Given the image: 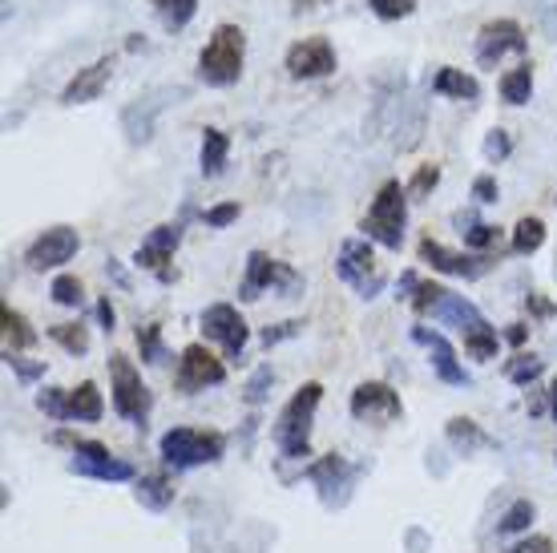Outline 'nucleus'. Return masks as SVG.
Here are the masks:
<instances>
[{
  "mask_svg": "<svg viewBox=\"0 0 557 553\" xmlns=\"http://www.w3.org/2000/svg\"><path fill=\"white\" fill-rule=\"evenodd\" d=\"M70 469L77 477H89V481H106V484H122V481H134V465L122 457H113L110 444L101 441H82V437H73V460Z\"/></svg>",
  "mask_w": 557,
  "mask_h": 553,
  "instance_id": "nucleus-10",
  "label": "nucleus"
},
{
  "mask_svg": "<svg viewBox=\"0 0 557 553\" xmlns=\"http://www.w3.org/2000/svg\"><path fill=\"white\" fill-rule=\"evenodd\" d=\"M182 243V222H162V226H153L150 238L138 247V255H134V267H141V271H150V275H158V283H170L174 279V250H178Z\"/></svg>",
  "mask_w": 557,
  "mask_h": 553,
  "instance_id": "nucleus-14",
  "label": "nucleus"
},
{
  "mask_svg": "<svg viewBox=\"0 0 557 553\" xmlns=\"http://www.w3.org/2000/svg\"><path fill=\"white\" fill-rule=\"evenodd\" d=\"M453 222H457L465 247H473L476 255H488V250L497 247V238H502V231H497V226H488V222H481L473 210H457Z\"/></svg>",
  "mask_w": 557,
  "mask_h": 553,
  "instance_id": "nucleus-23",
  "label": "nucleus"
},
{
  "mask_svg": "<svg viewBox=\"0 0 557 553\" xmlns=\"http://www.w3.org/2000/svg\"><path fill=\"white\" fill-rule=\"evenodd\" d=\"M525 307H530V311H533L537 319H549V316H554V304H549V299H542L537 291H530V299H525Z\"/></svg>",
  "mask_w": 557,
  "mask_h": 553,
  "instance_id": "nucleus-49",
  "label": "nucleus"
},
{
  "mask_svg": "<svg viewBox=\"0 0 557 553\" xmlns=\"http://www.w3.org/2000/svg\"><path fill=\"white\" fill-rule=\"evenodd\" d=\"M243 61H247V33L238 25H219L207 49L198 53V77L207 85H235L243 77Z\"/></svg>",
  "mask_w": 557,
  "mask_h": 553,
  "instance_id": "nucleus-3",
  "label": "nucleus"
},
{
  "mask_svg": "<svg viewBox=\"0 0 557 553\" xmlns=\"http://www.w3.org/2000/svg\"><path fill=\"white\" fill-rule=\"evenodd\" d=\"M533 517H537V505L530 497H517L509 509L502 513V521H497V538H517V533H525L533 526Z\"/></svg>",
  "mask_w": 557,
  "mask_h": 553,
  "instance_id": "nucleus-31",
  "label": "nucleus"
},
{
  "mask_svg": "<svg viewBox=\"0 0 557 553\" xmlns=\"http://www.w3.org/2000/svg\"><path fill=\"white\" fill-rule=\"evenodd\" d=\"M509 150H513V138H509L505 130H488V138H485V162H488V167L505 162V158H509Z\"/></svg>",
  "mask_w": 557,
  "mask_h": 553,
  "instance_id": "nucleus-42",
  "label": "nucleus"
},
{
  "mask_svg": "<svg viewBox=\"0 0 557 553\" xmlns=\"http://www.w3.org/2000/svg\"><path fill=\"white\" fill-rule=\"evenodd\" d=\"M368 4H372V13L380 21H400V16L417 13V0H368Z\"/></svg>",
  "mask_w": 557,
  "mask_h": 553,
  "instance_id": "nucleus-41",
  "label": "nucleus"
},
{
  "mask_svg": "<svg viewBox=\"0 0 557 553\" xmlns=\"http://www.w3.org/2000/svg\"><path fill=\"white\" fill-rule=\"evenodd\" d=\"M554 352H557V340H554Z\"/></svg>",
  "mask_w": 557,
  "mask_h": 553,
  "instance_id": "nucleus-53",
  "label": "nucleus"
},
{
  "mask_svg": "<svg viewBox=\"0 0 557 553\" xmlns=\"http://www.w3.org/2000/svg\"><path fill=\"white\" fill-rule=\"evenodd\" d=\"M223 453H226V437L214 429H186V425H178V429L162 432V441H158V457L174 472L214 465V460H223Z\"/></svg>",
  "mask_w": 557,
  "mask_h": 553,
  "instance_id": "nucleus-2",
  "label": "nucleus"
},
{
  "mask_svg": "<svg viewBox=\"0 0 557 553\" xmlns=\"http://www.w3.org/2000/svg\"><path fill=\"white\" fill-rule=\"evenodd\" d=\"M226 153H231V138H226L223 130L207 125V130H202V150H198V162H202V174H207V179H219V174H223Z\"/></svg>",
  "mask_w": 557,
  "mask_h": 553,
  "instance_id": "nucleus-27",
  "label": "nucleus"
},
{
  "mask_svg": "<svg viewBox=\"0 0 557 553\" xmlns=\"http://www.w3.org/2000/svg\"><path fill=\"white\" fill-rule=\"evenodd\" d=\"M420 263H429L432 271L441 275H457V279H481L493 267L488 255H460V250H448L445 243L436 238H420Z\"/></svg>",
  "mask_w": 557,
  "mask_h": 553,
  "instance_id": "nucleus-17",
  "label": "nucleus"
},
{
  "mask_svg": "<svg viewBox=\"0 0 557 553\" xmlns=\"http://www.w3.org/2000/svg\"><path fill=\"white\" fill-rule=\"evenodd\" d=\"M445 437L460 457H473V453H481V448H497V441H493L476 420H469V416H453V420L445 425Z\"/></svg>",
  "mask_w": 557,
  "mask_h": 553,
  "instance_id": "nucleus-21",
  "label": "nucleus"
},
{
  "mask_svg": "<svg viewBox=\"0 0 557 553\" xmlns=\"http://www.w3.org/2000/svg\"><path fill=\"white\" fill-rule=\"evenodd\" d=\"M502 340H505V344L521 347V344H525V340H530V328H525V323H509V328H505Z\"/></svg>",
  "mask_w": 557,
  "mask_h": 553,
  "instance_id": "nucleus-50",
  "label": "nucleus"
},
{
  "mask_svg": "<svg viewBox=\"0 0 557 553\" xmlns=\"http://www.w3.org/2000/svg\"><path fill=\"white\" fill-rule=\"evenodd\" d=\"M405 226H408V186L388 179L376 191L368 214H363V231H368V238H376L380 247L400 250V243H405Z\"/></svg>",
  "mask_w": 557,
  "mask_h": 553,
  "instance_id": "nucleus-4",
  "label": "nucleus"
},
{
  "mask_svg": "<svg viewBox=\"0 0 557 553\" xmlns=\"http://www.w3.org/2000/svg\"><path fill=\"white\" fill-rule=\"evenodd\" d=\"M153 9H158V16H162V25H166L170 33H178V28H186L195 21L198 0H153Z\"/></svg>",
  "mask_w": 557,
  "mask_h": 553,
  "instance_id": "nucleus-33",
  "label": "nucleus"
},
{
  "mask_svg": "<svg viewBox=\"0 0 557 553\" xmlns=\"http://www.w3.org/2000/svg\"><path fill=\"white\" fill-rule=\"evenodd\" d=\"M170 97H186V89H182V85H174V89H158V94H150V97H138V101L122 113V125H126V134H129V142H134V146L150 138L153 118L166 110Z\"/></svg>",
  "mask_w": 557,
  "mask_h": 553,
  "instance_id": "nucleus-19",
  "label": "nucleus"
},
{
  "mask_svg": "<svg viewBox=\"0 0 557 553\" xmlns=\"http://www.w3.org/2000/svg\"><path fill=\"white\" fill-rule=\"evenodd\" d=\"M101 416H106V401H101V388L94 380H82L77 388H70V420L94 425Z\"/></svg>",
  "mask_w": 557,
  "mask_h": 553,
  "instance_id": "nucleus-25",
  "label": "nucleus"
},
{
  "mask_svg": "<svg viewBox=\"0 0 557 553\" xmlns=\"http://www.w3.org/2000/svg\"><path fill=\"white\" fill-rule=\"evenodd\" d=\"M283 65H287V73H292L295 82H315V77L335 73V49L327 37H304V41H295L287 49Z\"/></svg>",
  "mask_w": 557,
  "mask_h": 553,
  "instance_id": "nucleus-16",
  "label": "nucleus"
},
{
  "mask_svg": "<svg viewBox=\"0 0 557 553\" xmlns=\"http://www.w3.org/2000/svg\"><path fill=\"white\" fill-rule=\"evenodd\" d=\"M412 340H417L420 347H429V356H432V372L441 376V384L448 388H469L473 384V376L465 372V364L457 360V347L448 344L441 332H429V328H412Z\"/></svg>",
  "mask_w": 557,
  "mask_h": 553,
  "instance_id": "nucleus-18",
  "label": "nucleus"
},
{
  "mask_svg": "<svg viewBox=\"0 0 557 553\" xmlns=\"http://www.w3.org/2000/svg\"><path fill=\"white\" fill-rule=\"evenodd\" d=\"M98 323L106 328V332H113V328H117V311H113V304L106 299V295L98 299Z\"/></svg>",
  "mask_w": 557,
  "mask_h": 553,
  "instance_id": "nucleus-48",
  "label": "nucleus"
},
{
  "mask_svg": "<svg viewBox=\"0 0 557 553\" xmlns=\"http://www.w3.org/2000/svg\"><path fill=\"white\" fill-rule=\"evenodd\" d=\"M497 89H502L505 106H525V101L533 97V65L530 61H521L517 70L505 73L502 82H497Z\"/></svg>",
  "mask_w": 557,
  "mask_h": 553,
  "instance_id": "nucleus-29",
  "label": "nucleus"
},
{
  "mask_svg": "<svg viewBox=\"0 0 557 553\" xmlns=\"http://www.w3.org/2000/svg\"><path fill=\"white\" fill-rule=\"evenodd\" d=\"M360 477V469L356 465H348V457H339V453H327V457L311 460L307 465V481L320 489V501L327 505V509H335V505H344V493L351 489V481Z\"/></svg>",
  "mask_w": 557,
  "mask_h": 553,
  "instance_id": "nucleus-15",
  "label": "nucleus"
},
{
  "mask_svg": "<svg viewBox=\"0 0 557 553\" xmlns=\"http://www.w3.org/2000/svg\"><path fill=\"white\" fill-rule=\"evenodd\" d=\"M505 553H554V541L545 538V533H533V538L517 541L513 550H505Z\"/></svg>",
  "mask_w": 557,
  "mask_h": 553,
  "instance_id": "nucleus-47",
  "label": "nucleus"
},
{
  "mask_svg": "<svg viewBox=\"0 0 557 553\" xmlns=\"http://www.w3.org/2000/svg\"><path fill=\"white\" fill-rule=\"evenodd\" d=\"M299 332H304V323H299V319H287V323H275V328H267V332H263V344L275 347V344H283V340L299 335Z\"/></svg>",
  "mask_w": 557,
  "mask_h": 553,
  "instance_id": "nucleus-45",
  "label": "nucleus"
},
{
  "mask_svg": "<svg viewBox=\"0 0 557 553\" xmlns=\"http://www.w3.org/2000/svg\"><path fill=\"white\" fill-rule=\"evenodd\" d=\"M348 413L360 420V425H372V429H388L396 420H405V401H400V392L384 380H363L356 384L348 401Z\"/></svg>",
  "mask_w": 557,
  "mask_h": 553,
  "instance_id": "nucleus-8",
  "label": "nucleus"
},
{
  "mask_svg": "<svg viewBox=\"0 0 557 553\" xmlns=\"http://www.w3.org/2000/svg\"><path fill=\"white\" fill-rule=\"evenodd\" d=\"M275 384V372H271V364H263V368H255V376L247 380V388H243V401L247 404H263L267 401V388Z\"/></svg>",
  "mask_w": 557,
  "mask_h": 553,
  "instance_id": "nucleus-40",
  "label": "nucleus"
},
{
  "mask_svg": "<svg viewBox=\"0 0 557 553\" xmlns=\"http://www.w3.org/2000/svg\"><path fill=\"white\" fill-rule=\"evenodd\" d=\"M432 94L457 97V101H476V97H481V85H476V77H469L465 70L445 65V70H436V77H432Z\"/></svg>",
  "mask_w": 557,
  "mask_h": 553,
  "instance_id": "nucleus-26",
  "label": "nucleus"
},
{
  "mask_svg": "<svg viewBox=\"0 0 557 553\" xmlns=\"http://www.w3.org/2000/svg\"><path fill=\"white\" fill-rule=\"evenodd\" d=\"M4 364L16 372V380H25V384H33V380H41L45 376V360H21V356H13V352H4Z\"/></svg>",
  "mask_w": 557,
  "mask_h": 553,
  "instance_id": "nucleus-43",
  "label": "nucleus"
},
{
  "mask_svg": "<svg viewBox=\"0 0 557 553\" xmlns=\"http://www.w3.org/2000/svg\"><path fill=\"white\" fill-rule=\"evenodd\" d=\"M545 396H549V416H554V425H557V376L549 380V392H545Z\"/></svg>",
  "mask_w": 557,
  "mask_h": 553,
  "instance_id": "nucleus-52",
  "label": "nucleus"
},
{
  "mask_svg": "<svg viewBox=\"0 0 557 553\" xmlns=\"http://www.w3.org/2000/svg\"><path fill=\"white\" fill-rule=\"evenodd\" d=\"M37 408L53 420H70V388H45L37 396Z\"/></svg>",
  "mask_w": 557,
  "mask_h": 553,
  "instance_id": "nucleus-37",
  "label": "nucleus"
},
{
  "mask_svg": "<svg viewBox=\"0 0 557 553\" xmlns=\"http://www.w3.org/2000/svg\"><path fill=\"white\" fill-rule=\"evenodd\" d=\"M436 182H441V167H436V162L417 167V174L408 179V198H429V194L436 191Z\"/></svg>",
  "mask_w": 557,
  "mask_h": 553,
  "instance_id": "nucleus-39",
  "label": "nucleus"
},
{
  "mask_svg": "<svg viewBox=\"0 0 557 553\" xmlns=\"http://www.w3.org/2000/svg\"><path fill=\"white\" fill-rule=\"evenodd\" d=\"M545 372V360H537V356H513V360L505 364V380L517 388H530L533 380H542Z\"/></svg>",
  "mask_w": 557,
  "mask_h": 553,
  "instance_id": "nucleus-36",
  "label": "nucleus"
},
{
  "mask_svg": "<svg viewBox=\"0 0 557 553\" xmlns=\"http://www.w3.org/2000/svg\"><path fill=\"white\" fill-rule=\"evenodd\" d=\"M138 352L141 364H166V344H162V323H141L138 328Z\"/></svg>",
  "mask_w": 557,
  "mask_h": 553,
  "instance_id": "nucleus-34",
  "label": "nucleus"
},
{
  "mask_svg": "<svg viewBox=\"0 0 557 553\" xmlns=\"http://www.w3.org/2000/svg\"><path fill=\"white\" fill-rule=\"evenodd\" d=\"M134 497H138L141 509H153L162 513L174 505V481H170V472H146L138 481V489H134Z\"/></svg>",
  "mask_w": 557,
  "mask_h": 553,
  "instance_id": "nucleus-24",
  "label": "nucleus"
},
{
  "mask_svg": "<svg viewBox=\"0 0 557 553\" xmlns=\"http://www.w3.org/2000/svg\"><path fill=\"white\" fill-rule=\"evenodd\" d=\"M113 77V61L110 57H98L94 65H85V70L73 73V82L61 89V106H85V101H98L101 89L110 85Z\"/></svg>",
  "mask_w": 557,
  "mask_h": 553,
  "instance_id": "nucleus-20",
  "label": "nucleus"
},
{
  "mask_svg": "<svg viewBox=\"0 0 557 553\" xmlns=\"http://www.w3.org/2000/svg\"><path fill=\"white\" fill-rule=\"evenodd\" d=\"M202 332H207V340L223 347L226 360H238L247 352V340H251V328H247V319L238 316L235 304H210L202 311Z\"/></svg>",
  "mask_w": 557,
  "mask_h": 553,
  "instance_id": "nucleus-11",
  "label": "nucleus"
},
{
  "mask_svg": "<svg viewBox=\"0 0 557 553\" xmlns=\"http://www.w3.org/2000/svg\"><path fill=\"white\" fill-rule=\"evenodd\" d=\"M304 287V279L295 267H287L283 259H271L267 250H251L247 255V275L238 283V299H263V291H283L287 299H292L295 291Z\"/></svg>",
  "mask_w": 557,
  "mask_h": 553,
  "instance_id": "nucleus-7",
  "label": "nucleus"
},
{
  "mask_svg": "<svg viewBox=\"0 0 557 553\" xmlns=\"http://www.w3.org/2000/svg\"><path fill=\"white\" fill-rule=\"evenodd\" d=\"M110 392H113V413L122 416V420H129V425L146 429V420L153 413V396L150 388H146V380H141V372L134 368V360L122 356V352L110 356Z\"/></svg>",
  "mask_w": 557,
  "mask_h": 553,
  "instance_id": "nucleus-5",
  "label": "nucleus"
},
{
  "mask_svg": "<svg viewBox=\"0 0 557 553\" xmlns=\"http://www.w3.org/2000/svg\"><path fill=\"white\" fill-rule=\"evenodd\" d=\"M0 323H4V352H25L37 344V332L28 328V319L21 311H13L9 304H0Z\"/></svg>",
  "mask_w": 557,
  "mask_h": 553,
  "instance_id": "nucleus-28",
  "label": "nucleus"
},
{
  "mask_svg": "<svg viewBox=\"0 0 557 553\" xmlns=\"http://www.w3.org/2000/svg\"><path fill=\"white\" fill-rule=\"evenodd\" d=\"M320 4H332V0H292L295 13H304V9H320Z\"/></svg>",
  "mask_w": 557,
  "mask_h": 553,
  "instance_id": "nucleus-51",
  "label": "nucleus"
},
{
  "mask_svg": "<svg viewBox=\"0 0 557 553\" xmlns=\"http://www.w3.org/2000/svg\"><path fill=\"white\" fill-rule=\"evenodd\" d=\"M497 347H502V335H497V328H493L488 319H481L476 328L465 332V352H469L473 360H481V364L493 360V356H497Z\"/></svg>",
  "mask_w": 557,
  "mask_h": 553,
  "instance_id": "nucleus-30",
  "label": "nucleus"
},
{
  "mask_svg": "<svg viewBox=\"0 0 557 553\" xmlns=\"http://www.w3.org/2000/svg\"><path fill=\"white\" fill-rule=\"evenodd\" d=\"M49 340L65 347L70 356H85V352H89V332H85V323H57V328H49Z\"/></svg>",
  "mask_w": 557,
  "mask_h": 553,
  "instance_id": "nucleus-35",
  "label": "nucleus"
},
{
  "mask_svg": "<svg viewBox=\"0 0 557 553\" xmlns=\"http://www.w3.org/2000/svg\"><path fill=\"white\" fill-rule=\"evenodd\" d=\"M77 247H82V235H77L73 226H65V222H57V226L41 231V235L28 243L25 263L33 267V271H53V267L70 263L73 255H77Z\"/></svg>",
  "mask_w": 557,
  "mask_h": 553,
  "instance_id": "nucleus-12",
  "label": "nucleus"
},
{
  "mask_svg": "<svg viewBox=\"0 0 557 553\" xmlns=\"http://www.w3.org/2000/svg\"><path fill=\"white\" fill-rule=\"evenodd\" d=\"M235 219H238V202H219V207H210L207 214H202V222H207V226H214V231L231 226Z\"/></svg>",
  "mask_w": 557,
  "mask_h": 553,
  "instance_id": "nucleus-44",
  "label": "nucleus"
},
{
  "mask_svg": "<svg viewBox=\"0 0 557 553\" xmlns=\"http://www.w3.org/2000/svg\"><path fill=\"white\" fill-rule=\"evenodd\" d=\"M530 49V37H525V28L502 16V21H488L481 33H476V65L481 70H493L505 53H525Z\"/></svg>",
  "mask_w": 557,
  "mask_h": 553,
  "instance_id": "nucleus-13",
  "label": "nucleus"
},
{
  "mask_svg": "<svg viewBox=\"0 0 557 553\" xmlns=\"http://www.w3.org/2000/svg\"><path fill=\"white\" fill-rule=\"evenodd\" d=\"M335 275L344 279L360 299H376L380 291H384V283H388L376 263L372 238H344L339 259H335Z\"/></svg>",
  "mask_w": 557,
  "mask_h": 553,
  "instance_id": "nucleus-6",
  "label": "nucleus"
},
{
  "mask_svg": "<svg viewBox=\"0 0 557 553\" xmlns=\"http://www.w3.org/2000/svg\"><path fill=\"white\" fill-rule=\"evenodd\" d=\"M226 384V364L210 352L207 344H186L178 356V372H174V388L182 396H195L207 388Z\"/></svg>",
  "mask_w": 557,
  "mask_h": 553,
  "instance_id": "nucleus-9",
  "label": "nucleus"
},
{
  "mask_svg": "<svg viewBox=\"0 0 557 553\" xmlns=\"http://www.w3.org/2000/svg\"><path fill=\"white\" fill-rule=\"evenodd\" d=\"M49 295H53V304H61V307H77L82 304L85 287H82V279L77 275H57L53 287H49Z\"/></svg>",
  "mask_w": 557,
  "mask_h": 553,
  "instance_id": "nucleus-38",
  "label": "nucleus"
},
{
  "mask_svg": "<svg viewBox=\"0 0 557 553\" xmlns=\"http://www.w3.org/2000/svg\"><path fill=\"white\" fill-rule=\"evenodd\" d=\"M497 179H493V174H476L473 179V198L476 202H481V207H488V202H497Z\"/></svg>",
  "mask_w": 557,
  "mask_h": 553,
  "instance_id": "nucleus-46",
  "label": "nucleus"
},
{
  "mask_svg": "<svg viewBox=\"0 0 557 553\" xmlns=\"http://www.w3.org/2000/svg\"><path fill=\"white\" fill-rule=\"evenodd\" d=\"M323 401L320 380H307L304 388H295L292 401L278 408L275 416V444L287 460L311 457V425H315V408Z\"/></svg>",
  "mask_w": 557,
  "mask_h": 553,
  "instance_id": "nucleus-1",
  "label": "nucleus"
},
{
  "mask_svg": "<svg viewBox=\"0 0 557 553\" xmlns=\"http://www.w3.org/2000/svg\"><path fill=\"white\" fill-rule=\"evenodd\" d=\"M432 319H441V323H448V328H457L460 335L469 332V328H476L481 323V311H476L473 299H465V295H457V291H448L445 299L436 304V311H432Z\"/></svg>",
  "mask_w": 557,
  "mask_h": 553,
  "instance_id": "nucleus-22",
  "label": "nucleus"
},
{
  "mask_svg": "<svg viewBox=\"0 0 557 553\" xmlns=\"http://www.w3.org/2000/svg\"><path fill=\"white\" fill-rule=\"evenodd\" d=\"M545 243V222L537 214H525V219H517L513 226V255H537Z\"/></svg>",
  "mask_w": 557,
  "mask_h": 553,
  "instance_id": "nucleus-32",
  "label": "nucleus"
}]
</instances>
